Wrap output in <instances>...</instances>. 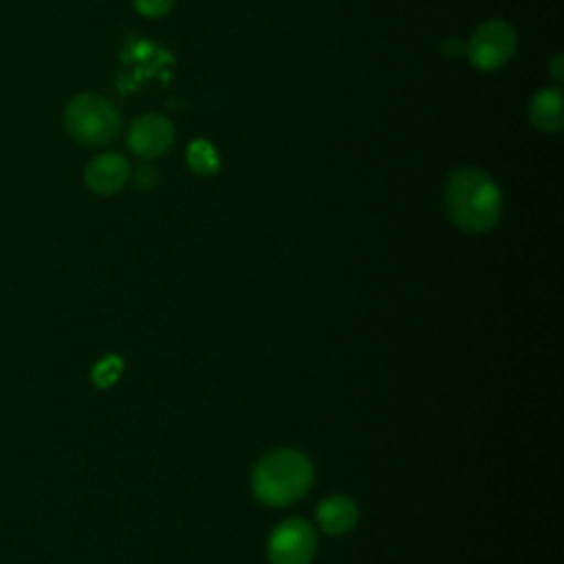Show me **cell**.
<instances>
[{
	"label": "cell",
	"instance_id": "3",
	"mask_svg": "<svg viewBox=\"0 0 564 564\" xmlns=\"http://www.w3.org/2000/svg\"><path fill=\"white\" fill-rule=\"evenodd\" d=\"M62 123L75 143L97 148L115 141L121 130V115L104 95L79 93L64 106Z\"/></svg>",
	"mask_w": 564,
	"mask_h": 564
},
{
	"label": "cell",
	"instance_id": "8",
	"mask_svg": "<svg viewBox=\"0 0 564 564\" xmlns=\"http://www.w3.org/2000/svg\"><path fill=\"white\" fill-rule=\"evenodd\" d=\"M315 518L324 533L344 535L357 524L359 509L348 496H328L317 505Z\"/></svg>",
	"mask_w": 564,
	"mask_h": 564
},
{
	"label": "cell",
	"instance_id": "13",
	"mask_svg": "<svg viewBox=\"0 0 564 564\" xmlns=\"http://www.w3.org/2000/svg\"><path fill=\"white\" fill-rule=\"evenodd\" d=\"M130 178L137 189H150L156 185V170L150 165H141L134 172H130Z\"/></svg>",
	"mask_w": 564,
	"mask_h": 564
},
{
	"label": "cell",
	"instance_id": "14",
	"mask_svg": "<svg viewBox=\"0 0 564 564\" xmlns=\"http://www.w3.org/2000/svg\"><path fill=\"white\" fill-rule=\"evenodd\" d=\"M549 68H551V77L555 79V86H560V82L564 79V59H562V53H555V55H553Z\"/></svg>",
	"mask_w": 564,
	"mask_h": 564
},
{
	"label": "cell",
	"instance_id": "6",
	"mask_svg": "<svg viewBox=\"0 0 564 564\" xmlns=\"http://www.w3.org/2000/svg\"><path fill=\"white\" fill-rule=\"evenodd\" d=\"M174 139H176L174 123L159 112H145L137 117L126 132L128 150L143 161L163 156L172 148Z\"/></svg>",
	"mask_w": 564,
	"mask_h": 564
},
{
	"label": "cell",
	"instance_id": "1",
	"mask_svg": "<svg viewBox=\"0 0 564 564\" xmlns=\"http://www.w3.org/2000/svg\"><path fill=\"white\" fill-rule=\"evenodd\" d=\"M445 205L458 229L485 234L500 220L502 192L487 172L478 167H458L447 178Z\"/></svg>",
	"mask_w": 564,
	"mask_h": 564
},
{
	"label": "cell",
	"instance_id": "4",
	"mask_svg": "<svg viewBox=\"0 0 564 564\" xmlns=\"http://www.w3.org/2000/svg\"><path fill=\"white\" fill-rule=\"evenodd\" d=\"M518 48L516 29L505 20H487L482 22L469 42L465 44V55L476 70L491 73L502 68Z\"/></svg>",
	"mask_w": 564,
	"mask_h": 564
},
{
	"label": "cell",
	"instance_id": "10",
	"mask_svg": "<svg viewBox=\"0 0 564 564\" xmlns=\"http://www.w3.org/2000/svg\"><path fill=\"white\" fill-rule=\"evenodd\" d=\"M185 159H187V165L194 174L198 176H212L218 172L220 167V156L216 152V148L205 141V139H196L187 145V152H185Z\"/></svg>",
	"mask_w": 564,
	"mask_h": 564
},
{
	"label": "cell",
	"instance_id": "11",
	"mask_svg": "<svg viewBox=\"0 0 564 564\" xmlns=\"http://www.w3.org/2000/svg\"><path fill=\"white\" fill-rule=\"evenodd\" d=\"M121 372H123V359L119 355H106L93 366L90 379L97 388H110L112 383H117Z\"/></svg>",
	"mask_w": 564,
	"mask_h": 564
},
{
	"label": "cell",
	"instance_id": "2",
	"mask_svg": "<svg viewBox=\"0 0 564 564\" xmlns=\"http://www.w3.org/2000/svg\"><path fill=\"white\" fill-rule=\"evenodd\" d=\"M313 485L311 460L291 447L267 452L251 471L253 496L267 507H289L304 498Z\"/></svg>",
	"mask_w": 564,
	"mask_h": 564
},
{
	"label": "cell",
	"instance_id": "5",
	"mask_svg": "<svg viewBox=\"0 0 564 564\" xmlns=\"http://www.w3.org/2000/svg\"><path fill=\"white\" fill-rule=\"evenodd\" d=\"M315 551V529L302 518L282 520L267 540L269 564H311Z\"/></svg>",
	"mask_w": 564,
	"mask_h": 564
},
{
	"label": "cell",
	"instance_id": "7",
	"mask_svg": "<svg viewBox=\"0 0 564 564\" xmlns=\"http://www.w3.org/2000/svg\"><path fill=\"white\" fill-rule=\"evenodd\" d=\"M130 163L119 152H101L84 167V183L97 196H112L130 181Z\"/></svg>",
	"mask_w": 564,
	"mask_h": 564
},
{
	"label": "cell",
	"instance_id": "12",
	"mask_svg": "<svg viewBox=\"0 0 564 564\" xmlns=\"http://www.w3.org/2000/svg\"><path fill=\"white\" fill-rule=\"evenodd\" d=\"M132 2H134L137 13L145 15V18H161L174 4V0H132Z\"/></svg>",
	"mask_w": 564,
	"mask_h": 564
},
{
	"label": "cell",
	"instance_id": "9",
	"mask_svg": "<svg viewBox=\"0 0 564 564\" xmlns=\"http://www.w3.org/2000/svg\"><path fill=\"white\" fill-rule=\"evenodd\" d=\"M529 121L540 132H557L564 126V95L560 86L542 88L529 104Z\"/></svg>",
	"mask_w": 564,
	"mask_h": 564
}]
</instances>
